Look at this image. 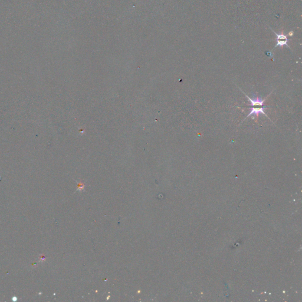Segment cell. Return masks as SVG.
I'll list each match as a JSON object with an SVG mask.
<instances>
[{"label":"cell","mask_w":302,"mask_h":302,"mask_svg":"<svg viewBox=\"0 0 302 302\" xmlns=\"http://www.w3.org/2000/svg\"><path fill=\"white\" fill-rule=\"evenodd\" d=\"M245 95L248 98L249 101L251 102V106H263L264 104V102H265V100H266V99L263 100L261 99V97H259V96H256V98L254 97V99H250V97L247 96L245 94Z\"/></svg>","instance_id":"cell-1"},{"label":"cell","mask_w":302,"mask_h":302,"mask_svg":"<svg viewBox=\"0 0 302 302\" xmlns=\"http://www.w3.org/2000/svg\"><path fill=\"white\" fill-rule=\"evenodd\" d=\"M277 44L276 46H283L284 45H286L288 46V45H287L288 40L285 35H283V34H279V35L277 34Z\"/></svg>","instance_id":"cell-3"},{"label":"cell","mask_w":302,"mask_h":302,"mask_svg":"<svg viewBox=\"0 0 302 302\" xmlns=\"http://www.w3.org/2000/svg\"><path fill=\"white\" fill-rule=\"evenodd\" d=\"M266 108V107H261V108H255V107H253L251 109L249 114L248 115V116H247L246 118L250 117L251 115H256V116H258V115L260 113H262L263 115H264L265 116H267V115L266 114V113L264 112V110Z\"/></svg>","instance_id":"cell-2"}]
</instances>
